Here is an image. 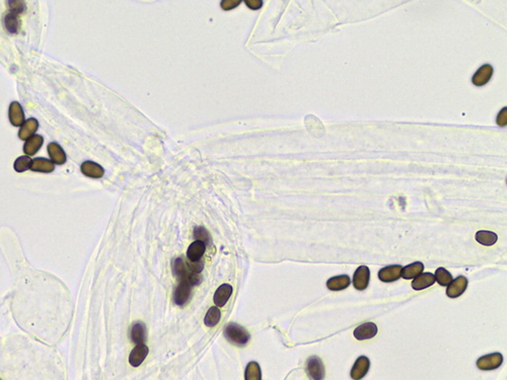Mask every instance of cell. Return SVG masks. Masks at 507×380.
<instances>
[{"mask_svg":"<svg viewBox=\"0 0 507 380\" xmlns=\"http://www.w3.org/2000/svg\"><path fill=\"white\" fill-rule=\"evenodd\" d=\"M224 337L230 344L235 346H245L251 339L248 331L234 323H230L224 328Z\"/></svg>","mask_w":507,"mask_h":380,"instance_id":"cell-1","label":"cell"},{"mask_svg":"<svg viewBox=\"0 0 507 380\" xmlns=\"http://www.w3.org/2000/svg\"><path fill=\"white\" fill-rule=\"evenodd\" d=\"M174 273L180 280L190 281L193 284V286L198 285L201 282V277L198 274L192 272L182 258H178L175 261Z\"/></svg>","mask_w":507,"mask_h":380,"instance_id":"cell-2","label":"cell"},{"mask_svg":"<svg viewBox=\"0 0 507 380\" xmlns=\"http://www.w3.org/2000/svg\"><path fill=\"white\" fill-rule=\"evenodd\" d=\"M306 369L312 380H324L325 378V366L321 358L318 356H312L308 359Z\"/></svg>","mask_w":507,"mask_h":380,"instance_id":"cell-3","label":"cell"},{"mask_svg":"<svg viewBox=\"0 0 507 380\" xmlns=\"http://www.w3.org/2000/svg\"><path fill=\"white\" fill-rule=\"evenodd\" d=\"M503 363V356L500 353H492L478 359L477 367L481 370H494L499 368Z\"/></svg>","mask_w":507,"mask_h":380,"instance_id":"cell-4","label":"cell"},{"mask_svg":"<svg viewBox=\"0 0 507 380\" xmlns=\"http://www.w3.org/2000/svg\"><path fill=\"white\" fill-rule=\"evenodd\" d=\"M193 284L188 280H180L179 285L176 288L174 299L176 304L182 306L189 300L192 293Z\"/></svg>","mask_w":507,"mask_h":380,"instance_id":"cell-5","label":"cell"},{"mask_svg":"<svg viewBox=\"0 0 507 380\" xmlns=\"http://www.w3.org/2000/svg\"><path fill=\"white\" fill-rule=\"evenodd\" d=\"M370 279V271L366 266H360L354 273L353 285L355 289L363 291L367 288Z\"/></svg>","mask_w":507,"mask_h":380,"instance_id":"cell-6","label":"cell"},{"mask_svg":"<svg viewBox=\"0 0 507 380\" xmlns=\"http://www.w3.org/2000/svg\"><path fill=\"white\" fill-rule=\"evenodd\" d=\"M370 367V361L365 356H360L354 363L350 376L353 380H361L368 372Z\"/></svg>","mask_w":507,"mask_h":380,"instance_id":"cell-7","label":"cell"},{"mask_svg":"<svg viewBox=\"0 0 507 380\" xmlns=\"http://www.w3.org/2000/svg\"><path fill=\"white\" fill-rule=\"evenodd\" d=\"M378 334V327L374 323H365L354 330V338L358 341L373 339Z\"/></svg>","mask_w":507,"mask_h":380,"instance_id":"cell-8","label":"cell"},{"mask_svg":"<svg viewBox=\"0 0 507 380\" xmlns=\"http://www.w3.org/2000/svg\"><path fill=\"white\" fill-rule=\"evenodd\" d=\"M467 287L468 279L464 276H460L456 280H453V282L448 286L447 295L450 298H458L466 291Z\"/></svg>","mask_w":507,"mask_h":380,"instance_id":"cell-9","label":"cell"},{"mask_svg":"<svg viewBox=\"0 0 507 380\" xmlns=\"http://www.w3.org/2000/svg\"><path fill=\"white\" fill-rule=\"evenodd\" d=\"M494 69L490 64H484L472 77L473 84L476 86H483L487 84L490 81Z\"/></svg>","mask_w":507,"mask_h":380,"instance_id":"cell-10","label":"cell"},{"mask_svg":"<svg viewBox=\"0 0 507 380\" xmlns=\"http://www.w3.org/2000/svg\"><path fill=\"white\" fill-rule=\"evenodd\" d=\"M402 269L403 267L400 265L388 266L379 272V278L381 281L385 283L395 282L401 278Z\"/></svg>","mask_w":507,"mask_h":380,"instance_id":"cell-11","label":"cell"},{"mask_svg":"<svg viewBox=\"0 0 507 380\" xmlns=\"http://www.w3.org/2000/svg\"><path fill=\"white\" fill-rule=\"evenodd\" d=\"M9 121L12 126L19 127L24 123V113L19 102L12 101L8 110Z\"/></svg>","mask_w":507,"mask_h":380,"instance_id":"cell-12","label":"cell"},{"mask_svg":"<svg viewBox=\"0 0 507 380\" xmlns=\"http://www.w3.org/2000/svg\"><path fill=\"white\" fill-rule=\"evenodd\" d=\"M47 150H48V154L51 158V161L54 163V164H57V165H62L66 162V154L63 150V148L56 142H51L48 144L47 146Z\"/></svg>","mask_w":507,"mask_h":380,"instance_id":"cell-13","label":"cell"},{"mask_svg":"<svg viewBox=\"0 0 507 380\" xmlns=\"http://www.w3.org/2000/svg\"><path fill=\"white\" fill-rule=\"evenodd\" d=\"M81 172L91 179H100L105 175V169L93 161H84L80 166Z\"/></svg>","mask_w":507,"mask_h":380,"instance_id":"cell-14","label":"cell"},{"mask_svg":"<svg viewBox=\"0 0 507 380\" xmlns=\"http://www.w3.org/2000/svg\"><path fill=\"white\" fill-rule=\"evenodd\" d=\"M147 355H148V348L144 344L136 345V347L130 353L129 363L133 367H138L142 364Z\"/></svg>","mask_w":507,"mask_h":380,"instance_id":"cell-15","label":"cell"},{"mask_svg":"<svg viewBox=\"0 0 507 380\" xmlns=\"http://www.w3.org/2000/svg\"><path fill=\"white\" fill-rule=\"evenodd\" d=\"M29 169L31 171H36V172L49 174V172L54 171L55 164L51 160H49L45 157H37V158L31 160Z\"/></svg>","mask_w":507,"mask_h":380,"instance_id":"cell-16","label":"cell"},{"mask_svg":"<svg viewBox=\"0 0 507 380\" xmlns=\"http://www.w3.org/2000/svg\"><path fill=\"white\" fill-rule=\"evenodd\" d=\"M39 128V122L35 118H30L20 126L19 132H18V137L20 140H27L29 137L35 135V133L38 131Z\"/></svg>","mask_w":507,"mask_h":380,"instance_id":"cell-17","label":"cell"},{"mask_svg":"<svg viewBox=\"0 0 507 380\" xmlns=\"http://www.w3.org/2000/svg\"><path fill=\"white\" fill-rule=\"evenodd\" d=\"M205 251H206V246L200 240H195L193 244L190 245L187 251V258L189 259L190 262L197 263L201 261Z\"/></svg>","mask_w":507,"mask_h":380,"instance_id":"cell-18","label":"cell"},{"mask_svg":"<svg viewBox=\"0 0 507 380\" xmlns=\"http://www.w3.org/2000/svg\"><path fill=\"white\" fill-rule=\"evenodd\" d=\"M232 294V287L229 284H222L217 288L215 294H214V302L217 307H222L226 304L228 299L230 298Z\"/></svg>","mask_w":507,"mask_h":380,"instance_id":"cell-19","label":"cell"},{"mask_svg":"<svg viewBox=\"0 0 507 380\" xmlns=\"http://www.w3.org/2000/svg\"><path fill=\"white\" fill-rule=\"evenodd\" d=\"M131 341L136 345H142L146 340V328L141 322H135L130 331Z\"/></svg>","mask_w":507,"mask_h":380,"instance_id":"cell-20","label":"cell"},{"mask_svg":"<svg viewBox=\"0 0 507 380\" xmlns=\"http://www.w3.org/2000/svg\"><path fill=\"white\" fill-rule=\"evenodd\" d=\"M435 283V277L431 273H423L416 277L413 282H412V288L414 290H423L426 289L430 286H432Z\"/></svg>","mask_w":507,"mask_h":380,"instance_id":"cell-21","label":"cell"},{"mask_svg":"<svg viewBox=\"0 0 507 380\" xmlns=\"http://www.w3.org/2000/svg\"><path fill=\"white\" fill-rule=\"evenodd\" d=\"M43 143H44V138L41 135H32L25 141L23 145V152L27 156L35 155L41 149Z\"/></svg>","mask_w":507,"mask_h":380,"instance_id":"cell-22","label":"cell"},{"mask_svg":"<svg viewBox=\"0 0 507 380\" xmlns=\"http://www.w3.org/2000/svg\"><path fill=\"white\" fill-rule=\"evenodd\" d=\"M350 278L347 275L337 276L330 278L327 281V287L332 291H341L346 289L350 285Z\"/></svg>","mask_w":507,"mask_h":380,"instance_id":"cell-23","label":"cell"},{"mask_svg":"<svg viewBox=\"0 0 507 380\" xmlns=\"http://www.w3.org/2000/svg\"><path fill=\"white\" fill-rule=\"evenodd\" d=\"M424 270V265L420 262H416L413 264H410L402 269L401 277L404 278L405 280H410V279H415L419 275L422 274Z\"/></svg>","mask_w":507,"mask_h":380,"instance_id":"cell-24","label":"cell"},{"mask_svg":"<svg viewBox=\"0 0 507 380\" xmlns=\"http://www.w3.org/2000/svg\"><path fill=\"white\" fill-rule=\"evenodd\" d=\"M497 239H498L497 234L494 233V232H492V231L481 230V231H478L476 233V240L480 245H483V246H486V247H491V246L495 245V243L497 241Z\"/></svg>","mask_w":507,"mask_h":380,"instance_id":"cell-25","label":"cell"},{"mask_svg":"<svg viewBox=\"0 0 507 380\" xmlns=\"http://www.w3.org/2000/svg\"><path fill=\"white\" fill-rule=\"evenodd\" d=\"M4 25H5V28L10 33H16L18 31V28L20 25L18 14L13 13V12H8L4 17Z\"/></svg>","mask_w":507,"mask_h":380,"instance_id":"cell-26","label":"cell"},{"mask_svg":"<svg viewBox=\"0 0 507 380\" xmlns=\"http://www.w3.org/2000/svg\"><path fill=\"white\" fill-rule=\"evenodd\" d=\"M220 318H221V314H220V310L218 309L217 306H212L208 309L206 316H205V319H204V324L207 326V327H214L216 326L219 321H220Z\"/></svg>","mask_w":507,"mask_h":380,"instance_id":"cell-27","label":"cell"},{"mask_svg":"<svg viewBox=\"0 0 507 380\" xmlns=\"http://www.w3.org/2000/svg\"><path fill=\"white\" fill-rule=\"evenodd\" d=\"M434 277H435V281H437L438 284L441 286H444V287L449 286L454 280L452 274L445 268H438L435 271Z\"/></svg>","mask_w":507,"mask_h":380,"instance_id":"cell-28","label":"cell"},{"mask_svg":"<svg viewBox=\"0 0 507 380\" xmlns=\"http://www.w3.org/2000/svg\"><path fill=\"white\" fill-rule=\"evenodd\" d=\"M261 368L257 362H250L246 368V380H261Z\"/></svg>","mask_w":507,"mask_h":380,"instance_id":"cell-29","label":"cell"},{"mask_svg":"<svg viewBox=\"0 0 507 380\" xmlns=\"http://www.w3.org/2000/svg\"><path fill=\"white\" fill-rule=\"evenodd\" d=\"M30 163H31V159L29 156H19L15 159L14 161V164H13V168L16 172H23V171H26L27 169H29L30 167Z\"/></svg>","mask_w":507,"mask_h":380,"instance_id":"cell-30","label":"cell"},{"mask_svg":"<svg viewBox=\"0 0 507 380\" xmlns=\"http://www.w3.org/2000/svg\"><path fill=\"white\" fill-rule=\"evenodd\" d=\"M194 237L197 240L202 241L205 246L211 245V236L208 230L202 226H196L194 228Z\"/></svg>","mask_w":507,"mask_h":380,"instance_id":"cell-31","label":"cell"},{"mask_svg":"<svg viewBox=\"0 0 507 380\" xmlns=\"http://www.w3.org/2000/svg\"><path fill=\"white\" fill-rule=\"evenodd\" d=\"M7 4L9 5V12L20 14L25 10L24 1H8Z\"/></svg>","mask_w":507,"mask_h":380,"instance_id":"cell-32","label":"cell"},{"mask_svg":"<svg viewBox=\"0 0 507 380\" xmlns=\"http://www.w3.org/2000/svg\"><path fill=\"white\" fill-rule=\"evenodd\" d=\"M241 0H222L220 2V5L223 10H230L233 9L234 7L239 6L241 4Z\"/></svg>","mask_w":507,"mask_h":380,"instance_id":"cell-33","label":"cell"},{"mask_svg":"<svg viewBox=\"0 0 507 380\" xmlns=\"http://www.w3.org/2000/svg\"><path fill=\"white\" fill-rule=\"evenodd\" d=\"M245 3L248 5L249 8L254 9V10L260 9L262 7V5H263V1L262 0H246Z\"/></svg>","mask_w":507,"mask_h":380,"instance_id":"cell-34","label":"cell"}]
</instances>
